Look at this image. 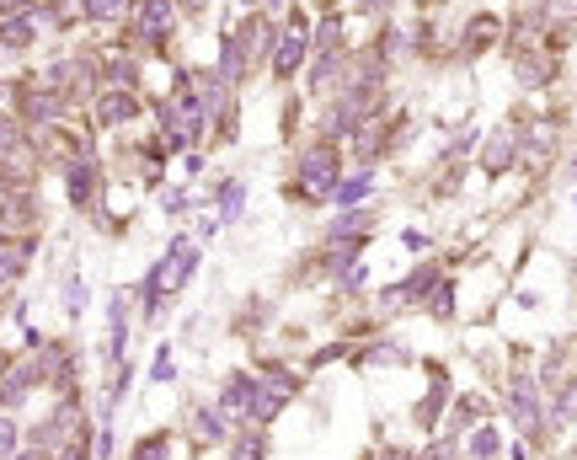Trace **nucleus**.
<instances>
[{"mask_svg": "<svg viewBox=\"0 0 577 460\" xmlns=\"http://www.w3.org/2000/svg\"><path fill=\"white\" fill-rule=\"evenodd\" d=\"M198 257H204V252H198V241H187V236H177L161 257H155V268L145 273V284H139V300H145L150 316L161 311L171 295H182V289H187V279L198 273Z\"/></svg>", "mask_w": 577, "mask_h": 460, "instance_id": "1", "label": "nucleus"}, {"mask_svg": "<svg viewBox=\"0 0 577 460\" xmlns=\"http://www.w3.org/2000/svg\"><path fill=\"white\" fill-rule=\"evenodd\" d=\"M278 407H284V402H278V396L262 386L257 375H246V370H236L225 380V391H220V412L230 423H246V428H268L278 418Z\"/></svg>", "mask_w": 577, "mask_h": 460, "instance_id": "2", "label": "nucleus"}, {"mask_svg": "<svg viewBox=\"0 0 577 460\" xmlns=\"http://www.w3.org/2000/svg\"><path fill=\"white\" fill-rule=\"evenodd\" d=\"M337 182H342V150L337 145H305L300 150V166H294V198H305V204H326V198L337 193Z\"/></svg>", "mask_w": 577, "mask_h": 460, "instance_id": "3", "label": "nucleus"}, {"mask_svg": "<svg viewBox=\"0 0 577 460\" xmlns=\"http://www.w3.org/2000/svg\"><path fill=\"white\" fill-rule=\"evenodd\" d=\"M508 412H513V423L524 428L529 439H540L545 434V402H540V380L535 375H513L508 380Z\"/></svg>", "mask_w": 577, "mask_h": 460, "instance_id": "4", "label": "nucleus"}, {"mask_svg": "<svg viewBox=\"0 0 577 460\" xmlns=\"http://www.w3.org/2000/svg\"><path fill=\"white\" fill-rule=\"evenodd\" d=\"M305 54H310V33H305V17H289V27H284V33H278V43H273V59H268L273 81H289V75L305 65Z\"/></svg>", "mask_w": 577, "mask_h": 460, "instance_id": "5", "label": "nucleus"}, {"mask_svg": "<svg viewBox=\"0 0 577 460\" xmlns=\"http://www.w3.org/2000/svg\"><path fill=\"white\" fill-rule=\"evenodd\" d=\"M439 279H444V273H439V263H423V268L412 273V279H401V284H391V289H385V295H380V305H385V311H396V305H423V300L433 295V289H439Z\"/></svg>", "mask_w": 577, "mask_h": 460, "instance_id": "6", "label": "nucleus"}, {"mask_svg": "<svg viewBox=\"0 0 577 460\" xmlns=\"http://www.w3.org/2000/svg\"><path fill=\"white\" fill-rule=\"evenodd\" d=\"M513 161H519V124H503L497 134H487V145H481V172L503 177Z\"/></svg>", "mask_w": 577, "mask_h": 460, "instance_id": "7", "label": "nucleus"}, {"mask_svg": "<svg viewBox=\"0 0 577 460\" xmlns=\"http://www.w3.org/2000/svg\"><path fill=\"white\" fill-rule=\"evenodd\" d=\"M374 225H380V214H374L369 204L358 209H342L337 220H326V241H369Z\"/></svg>", "mask_w": 577, "mask_h": 460, "instance_id": "8", "label": "nucleus"}, {"mask_svg": "<svg viewBox=\"0 0 577 460\" xmlns=\"http://www.w3.org/2000/svg\"><path fill=\"white\" fill-rule=\"evenodd\" d=\"M171 27H177V0H139V38L166 43Z\"/></svg>", "mask_w": 577, "mask_h": 460, "instance_id": "9", "label": "nucleus"}, {"mask_svg": "<svg viewBox=\"0 0 577 460\" xmlns=\"http://www.w3.org/2000/svg\"><path fill=\"white\" fill-rule=\"evenodd\" d=\"M134 118H139V97H134V91H102V97H97V124H107V129H113V124H134Z\"/></svg>", "mask_w": 577, "mask_h": 460, "instance_id": "10", "label": "nucleus"}, {"mask_svg": "<svg viewBox=\"0 0 577 460\" xmlns=\"http://www.w3.org/2000/svg\"><path fill=\"white\" fill-rule=\"evenodd\" d=\"M65 113V97L49 86H33V91H22V118L27 124H54V118Z\"/></svg>", "mask_w": 577, "mask_h": 460, "instance_id": "11", "label": "nucleus"}, {"mask_svg": "<svg viewBox=\"0 0 577 460\" xmlns=\"http://www.w3.org/2000/svg\"><path fill=\"white\" fill-rule=\"evenodd\" d=\"M38 364H11L6 370V380H0V407H22L27 402V391L38 386Z\"/></svg>", "mask_w": 577, "mask_h": 460, "instance_id": "12", "label": "nucleus"}, {"mask_svg": "<svg viewBox=\"0 0 577 460\" xmlns=\"http://www.w3.org/2000/svg\"><path fill=\"white\" fill-rule=\"evenodd\" d=\"M38 220V204H33V193H0V236L6 230H22V225H33Z\"/></svg>", "mask_w": 577, "mask_h": 460, "instance_id": "13", "label": "nucleus"}, {"mask_svg": "<svg viewBox=\"0 0 577 460\" xmlns=\"http://www.w3.org/2000/svg\"><path fill=\"white\" fill-rule=\"evenodd\" d=\"M65 193H70L75 209H86L91 193H97V166H91V161H70L65 166Z\"/></svg>", "mask_w": 577, "mask_h": 460, "instance_id": "14", "label": "nucleus"}, {"mask_svg": "<svg viewBox=\"0 0 577 460\" xmlns=\"http://www.w3.org/2000/svg\"><path fill=\"white\" fill-rule=\"evenodd\" d=\"M369 193H374V166H358V172H348V177L337 182L332 198H337V209H358Z\"/></svg>", "mask_w": 577, "mask_h": 460, "instance_id": "15", "label": "nucleus"}, {"mask_svg": "<svg viewBox=\"0 0 577 460\" xmlns=\"http://www.w3.org/2000/svg\"><path fill=\"white\" fill-rule=\"evenodd\" d=\"M33 263V241H0V284H17Z\"/></svg>", "mask_w": 577, "mask_h": 460, "instance_id": "16", "label": "nucleus"}, {"mask_svg": "<svg viewBox=\"0 0 577 460\" xmlns=\"http://www.w3.org/2000/svg\"><path fill=\"white\" fill-rule=\"evenodd\" d=\"M513 75H519L524 86H545L551 81V59L535 54V49H513Z\"/></svg>", "mask_w": 577, "mask_h": 460, "instance_id": "17", "label": "nucleus"}, {"mask_svg": "<svg viewBox=\"0 0 577 460\" xmlns=\"http://www.w3.org/2000/svg\"><path fill=\"white\" fill-rule=\"evenodd\" d=\"M497 33H503V22H497L492 11H481V17H471V22H465V54H481V49H487V43H492Z\"/></svg>", "mask_w": 577, "mask_h": 460, "instance_id": "18", "label": "nucleus"}, {"mask_svg": "<svg viewBox=\"0 0 577 460\" xmlns=\"http://www.w3.org/2000/svg\"><path fill=\"white\" fill-rule=\"evenodd\" d=\"M193 434L204 439V444H220V439L230 434V418H225L220 407H198V412H193Z\"/></svg>", "mask_w": 577, "mask_h": 460, "instance_id": "19", "label": "nucleus"}, {"mask_svg": "<svg viewBox=\"0 0 577 460\" xmlns=\"http://www.w3.org/2000/svg\"><path fill=\"white\" fill-rule=\"evenodd\" d=\"M38 43V22L33 17H11L0 27V49H33Z\"/></svg>", "mask_w": 577, "mask_h": 460, "instance_id": "20", "label": "nucleus"}, {"mask_svg": "<svg viewBox=\"0 0 577 460\" xmlns=\"http://www.w3.org/2000/svg\"><path fill=\"white\" fill-rule=\"evenodd\" d=\"M262 386H268L278 402H294V396H300V375H294V370H278V364H268V370H262Z\"/></svg>", "mask_w": 577, "mask_h": 460, "instance_id": "21", "label": "nucleus"}, {"mask_svg": "<svg viewBox=\"0 0 577 460\" xmlns=\"http://www.w3.org/2000/svg\"><path fill=\"white\" fill-rule=\"evenodd\" d=\"M268 455V439H262V428H241L236 444H230V460H262Z\"/></svg>", "mask_w": 577, "mask_h": 460, "instance_id": "22", "label": "nucleus"}, {"mask_svg": "<svg viewBox=\"0 0 577 460\" xmlns=\"http://www.w3.org/2000/svg\"><path fill=\"white\" fill-rule=\"evenodd\" d=\"M465 450H471V460H497V450H503V434H497V428L487 423V428H476V434H471V444H465Z\"/></svg>", "mask_w": 577, "mask_h": 460, "instance_id": "23", "label": "nucleus"}, {"mask_svg": "<svg viewBox=\"0 0 577 460\" xmlns=\"http://www.w3.org/2000/svg\"><path fill=\"white\" fill-rule=\"evenodd\" d=\"M129 6L134 0H81V11L91 22H118V17H129Z\"/></svg>", "mask_w": 577, "mask_h": 460, "instance_id": "24", "label": "nucleus"}, {"mask_svg": "<svg viewBox=\"0 0 577 460\" xmlns=\"http://www.w3.org/2000/svg\"><path fill=\"white\" fill-rule=\"evenodd\" d=\"M246 209V182H225L220 188V220H241Z\"/></svg>", "mask_w": 577, "mask_h": 460, "instance_id": "25", "label": "nucleus"}, {"mask_svg": "<svg viewBox=\"0 0 577 460\" xmlns=\"http://www.w3.org/2000/svg\"><path fill=\"white\" fill-rule=\"evenodd\" d=\"M17 444H22V423L11 418V412H0V460L17 455Z\"/></svg>", "mask_w": 577, "mask_h": 460, "instance_id": "26", "label": "nucleus"}, {"mask_svg": "<svg viewBox=\"0 0 577 460\" xmlns=\"http://www.w3.org/2000/svg\"><path fill=\"white\" fill-rule=\"evenodd\" d=\"M22 150V124L17 118H0V161H11Z\"/></svg>", "mask_w": 577, "mask_h": 460, "instance_id": "27", "label": "nucleus"}, {"mask_svg": "<svg viewBox=\"0 0 577 460\" xmlns=\"http://www.w3.org/2000/svg\"><path fill=\"white\" fill-rule=\"evenodd\" d=\"M428 311L439 316V321L455 316V284H444V279H439V289H433V300H428Z\"/></svg>", "mask_w": 577, "mask_h": 460, "instance_id": "28", "label": "nucleus"}, {"mask_svg": "<svg viewBox=\"0 0 577 460\" xmlns=\"http://www.w3.org/2000/svg\"><path fill=\"white\" fill-rule=\"evenodd\" d=\"M471 418H481V402H476V396H465V402L449 412V423H455V428H471Z\"/></svg>", "mask_w": 577, "mask_h": 460, "instance_id": "29", "label": "nucleus"}, {"mask_svg": "<svg viewBox=\"0 0 577 460\" xmlns=\"http://www.w3.org/2000/svg\"><path fill=\"white\" fill-rule=\"evenodd\" d=\"M396 359H407V354H401L396 343H374L369 354H364V364H396Z\"/></svg>", "mask_w": 577, "mask_h": 460, "instance_id": "30", "label": "nucleus"}, {"mask_svg": "<svg viewBox=\"0 0 577 460\" xmlns=\"http://www.w3.org/2000/svg\"><path fill=\"white\" fill-rule=\"evenodd\" d=\"M391 6H396V0H353V11H358V17H385Z\"/></svg>", "mask_w": 577, "mask_h": 460, "instance_id": "31", "label": "nucleus"}, {"mask_svg": "<svg viewBox=\"0 0 577 460\" xmlns=\"http://www.w3.org/2000/svg\"><path fill=\"white\" fill-rule=\"evenodd\" d=\"M401 247H407V252H428V236H423V230H401Z\"/></svg>", "mask_w": 577, "mask_h": 460, "instance_id": "32", "label": "nucleus"}, {"mask_svg": "<svg viewBox=\"0 0 577 460\" xmlns=\"http://www.w3.org/2000/svg\"><path fill=\"white\" fill-rule=\"evenodd\" d=\"M155 380H171V348H161V354H155V370H150Z\"/></svg>", "mask_w": 577, "mask_h": 460, "instance_id": "33", "label": "nucleus"}, {"mask_svg": "<svg viewBox=\"0 0 577 460\" xmlns=\"http://www.w3.org/2000/svg\"><path fill=\"white\" fill-rule=\"evenodd\" d=\"M0 11H6V17L17 11V17H22V11H33V0H0Z\"/></svg>", "mask_w": 577, "mask_h": 460, "instance_id": "34", "label": "nucleus"}, {"mask_svg": "<svg viewBox=\"0 0 577 460\" xmlns=\"http://www.w3.org/2000/svg\"><path fill=\"white\" fill-rule=\"evenodd\" d=\"M182 6H187V11H209V0H182Z\"/></svg>", "mask_w": 577, "mask_h": 460, "instance_id": "35", "label": "nucleus"}, {"mask_svg": "<svg viewBox=\"0 0 577 460\" xmlns=\"http://www.w3.org/2000/svg\"><path fill=\"white\" fill-rule=\"evenodd\" d=\"M385 460H417V455H407V450H391V455H385Z\"/></svg>", "mask_w": 577, "mask_h": 460, "instance_id": "36", "label": "nucleus"}, {"mask_svg": "<svg viewBox=\"0 0 577 460\" xmlns=\"http://www.w3.org/2000/svg\"><path fill=\"white\" fill-rule=\"evenodd\" d=\"M11 460H43V450H27V455H11Z\"/></svg>", "mask_w": 577, "mask_h": 460, "instance_id": "37", "label": "nucleus"}, {"mask_svg": "<svg viewBox=\"0 0 577 460\" xmlns=\"http://www.w3.org/2000/svg\"><path fill=\"white\" fill-rule=\"evenodd\" d=\"M6 370H11V359H6V354H0V380H6Z\"/></svg>", "mask_w": 577, "mask_h": 460, "instance_id": "38", "label": "nucleus"}, {"mask_svg": "<svg viewBox=\"0 0 577 460\" xmlns=\"http://www.w3.org/2000/svg\"><path fill=\"white\" fill-rule=\"evenodd\" d=\"M567 177H572V182H577V156H572V166H567Z\"/></svg>", "mask_w": 577, "mask_h": 460, "instance_id": "39", "label": "nucleus"}, {"mask_svg": "<svg viewBox=\"0 0 577 460\" xmlns=\"http://www.w3.org/2000/svg\"><path fill=\"white\" fill-rule=\"evenodd\" d=\"M241 6H262V0H241Z\"/></svg>", "mask_w": 577, "mask_h": 460, "instance_id": "40", "label": "nucleus"}, {"mask_svg": "<svg viewBox=\"0 0 577 460\" xmlns=\"http://www.w3.org/2000/svg\"><path fill=\"white\" fill-rule=\"evenodd\" d=\"M0 241H6V236H0Z\"/></svg>", "mask_w": 577, "mask_h": 460, "instance_id": "41", "label": "nucleus"}]
</instances>
